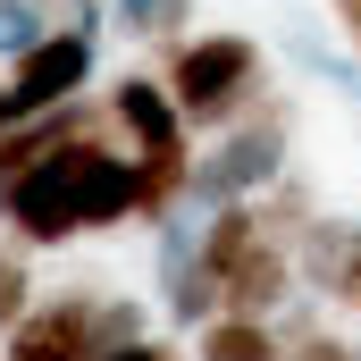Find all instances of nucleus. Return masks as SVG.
Masks as SVG:
<instances>
[{"instance_id":"nucleus-12","label":"nucleus","mask_w":361,"mask_h":361,"mask_svg":"<svg viewBox=\"0 0 361 361\" xmlns=\"http://www.w3.org/2000/svg\"><path fill=\"white\" fill-rule=\"evenodd\" d=\"M135 336H152V311H143V294H101V302H92V353L109 361L118 345H135Z\"/></svg>"},{"instance_id":"nucleus-7","label":"nucleus","mask_w":361,"mask_h":361,"mask_svg":"<svg viewBox=\"0 0 361 361\" xmlns=\"http://www.w3.org/2000/svg\"><path fill=\"white\" fill-rule=\"evenodd\" d=\"M92 59H101V34H76V25H51L25 59H8V85L25 92L34 109H59L92 85Z\"/></svg>"},{"instance_id":"nucleus-11","label":"nucleus","mask_w":361,"mask_h":361,"mask_svg":"<svg viewBox=\"0 0 361 361\" xmlns=\"http://www.w3.org/2000/svg\"><path fill=\"white\" fill-rule=\"evenodd\" d=\"M109 17H118L135 42H160V51H169V42H185V25L202 17V0H118Z\"/></svg>"},{"instance_id":"nucleus-1","label":"nucleus","mask_w":361,"mask_h":361,"mask_svg":"<svg viewBox=\"0 0 361 361\" xmlns=\"http://www.w3.org/2000/svg\"><path fill=\"white\" fill-rule=\"evenodd\" d=\"M160 85L177 92V109H185L193 135L244 126L252 109H269V92H277L269 85V59H261L252 34H185V42H169Z\"/></svg>"},{"instance_id":"nucleus-20","label":"nucleus","mask_w":361,"mask_h":361,"mask_svg":"<svg viewBox=\"0 0 361 361\" xmlns=\"http://www.w3.org/2000/svg\"><path fill=\"white\" fill-rule=\"evenodd\" d=\"M336 302H353V311H361V227H353V261H345V286H336Z\"/></svg>"},{"instance_id":"nucleus-22","label":"nucleus","mask_w":361,"mask_h":361,"mask_svg":"<svg viewBox=\"0 0 361 361\" xmlns=\"http://www.w3.org/2000/svg\"><path fill=\"white\" fill-rule=\"evenodd\" d=\"M353 353H361V345H353Z\"/></svg>"},{"instance_id":"nucleus-15","label":"nucleus","mask_w":361,"mask_h":361,"mask_svg":"<svg viewBox=\"0 0 361 361\" xmlns=\"http://www.w3.org/2000/svg\"><path fill=\"white\" fill-rule=\"evenodd\" d=\"M286 361H361V353L336 336V328H311V336H294V345H286Z\"/></svg>"},{"instance_id":"nucleus-9","label":"nucleus","mask_w":361,"mask_h":361,"mask_svg":"<svg viewBox=\"0 0 361 361\" xmlns=\"http://www.w3.org/2000/svg\"><path fill=\"white\" fill-rule=\"evenodd\" d=\"M353 227L361 219H311V227L294 235V269H302V294H311V302H336L345 261H353Z\"/></svg>"},{"instance_id":"nucleus-14","label":"nucleus","mask_w":361,"mask_h":361,"mask_svg":"<svg viewBox=\"0 0 361 361\" xmlns=\"http://www.w3.org/2000/svg\"><path fill=\"white\" fill-rule=\"evenodd\" d=\"M25 311H34V269H25V244H8V252H0V336H8Z\"/></svg>"},{"instance_id":"nucleus-2","label":"nucleus","mask_w":361,"mask_h":361,"mask_svg":"<svg viewBox=\"0 0 361 361\" xmlns=\"http://www.w3.org/2000/svg\"><path fill=\"white\" fill-rule=\"evenodd\" d=\"M286 177V101L252 109L244 126H227L202 160H193V210H219V202H261Z\"/></svg>"},{"instance_id":"nucleus-10","label":"nucleus","mask_w":361,"mask_h":361,"mask_svg":"<svg viewBox=\"0 0 361 361\" xmlns=\"http://www.w3.org/2000/svg\"><path fill=\"white\" fill-rule=\"evenodd\" d=\"M193 353H202V361H286V336H277V319L219 311V319L193 328Z\"/></svg>"},{"instance_id":"nucleus-17","label":"nucleus","mask_w":361,"mask_h":361,"mask_svg":"<svg viewBox=\"0 0 361 361\" xmlns=\"http://www.w3.org/2000/svg\"><path fill=\"white\" fill-rule=\"evenodd\" d=\"M51 25H76V34H101V0H51Z\"/></svg>"},{"instance_id":"nucleus-18","label":"nucleus","mask_w":361,"mask_h":361,"mask_svg":"<svg viewBox=\"0 0 361 361\" xmlns=\"http://www.w3.org/2000/svg\"><path fill=\"white\" fill-rule=\"evenodd\" d=\"M109 361H185V353L169 345V336H135V345H118Z\"/></svg>"},{"instance_id":"nucleus-13","label":"nucleus","mask_w":361,"mask_h":361,"mask_svg":"<svg viewBox=\"0 0 361 361\" xmlns=\"http://www.w3.org/2000/svg\"><path fill=\"white\" fill-rule=\"evenodd\" d=\"M51 34V0H0V59H25Z\"/></svg>"},{"instance_id":"nucleus-5","label":"nucleus","mask_w":361,"mask_h":361,"mask_svg":"<svg viewBox=\"0 0 361 361\" xmlns=\"http://www.w3.org/2000/svg\"><path fill=\"white\" fill-rule=\"evenodd\" d=\"M109 109H118V135L135 143V160H193V126H185L177 92L143 68H126L109 85Z\"/></svg>"},{"instance_id":"nucleus-16","label":"nucleus","mask_w":361,"mask_h":361,"mask_svg":"<svg viewBox=\"0 0 361 361\" xmlns=\"http://www.w3.org/2000/svg\"><path fill=\"white\" fill-rule=\"evenodd\" d=\"M302 59H311V68H319V76H328L336 92H353V101H361V68H353V59H336V51H319V42H302Z\"/></svg>"},{"instance_id":"nucleus-4","label":"nucleus","mask_w":361,"mask_h":361,"mask_svg":"<svg viewBox=\"0 0 361 361\" xmlns=\"http://www.w3.org/2000/svg\"><path fill=\"white\" fill-rule=\"evenodd\" d=\"M92 302H101V286L34 294V311L0 336V361H101L92 353Z\"/></svg>"},{"instance_id":"nucleus-19","label":"nucleus","mask_w":361,"mask_h":361,"mask_svg":"<svg viewBox=\"0 0 361 361\" xmlns=\"http://www.w3.org/2000/svg\"><path fill=\"white\" fill-rule=\"evenodd\" d=\"M25 118H42V109H34L25 92H17L8 76H0V135H8V126H25Z\"/></svg>"},{"instance_id":"nucleus-6","label":"nucleus","mask_w":361,"mask_h":361,"mask_svg":"<svg viewBox=\"0 0 361 361\" xmlns=\"http://www.w3.org/2000/svg\"><path fill=\"white\" fill-rule=\"evenodd\" d=\"M302 294V269H294V244L286 235H252L227 269H219V311H244V319H277L286 302Z\"/></svg>"},{"instance_id":"nucleus-3","label":"nucleus","mask_w":361,"mask_h":361,"mask_svg":"<svg viewBox=\"0 0 361 361\" xmlns=\"http://www.w3.org/2000/svg\"><path fill=\"white\" fill-rule=\"evenodd\" d=\"M0 219L17 227L25 252H59V244H76V235H85V219H76V143H59L51 160H34L25 177L0 185Z\"/></svg>"},{"instance_id":"nucleus-8","label":"nucleus","mask_w":361,"mask_h":361,"mask_svg":"<svg viewBox=\"0 0 361 361\" xmlns=\"http://www.w3.org/2000/svg\"><path fill=\"white\" fill-rule=\"evenodd\" d=\"M135 202H143V169H135V152H118V143H76V219H85V235L126 227Z\"/></svg>"},{"instance_id":"nucleus-21","label":"nucleus","mask_w":361,"mask_h":361,"mask_svg":"<svg viewBox=\"0 0 361 361\" xmlns=\"http://www.w3.org/2000/svg\"><path fill=\"white\" fill-rule=\"evenodd\" d=\"M328 8H336V25H345V42L361 51V0H328Z\"/></svg>"}]
</instances>
